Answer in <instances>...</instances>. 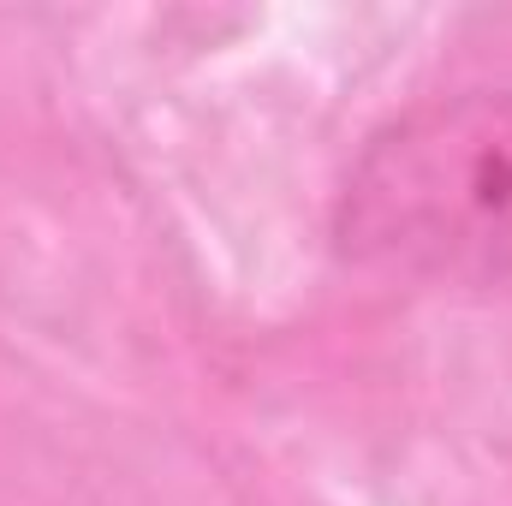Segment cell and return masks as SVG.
Segmentation results:
<instances>
[{
  "label": "cell",
  "instance_id": "obj_1",
  "mask_svg": "<svg viewBox=\"0 0 512 506\" xmlns=\"http://www.w3.org/2000/svg\"><path fill=\"white\" fill-rule=\"evenodd\" d=\"M334 251L376 280L512 286V90H459L387 120L334 197Z\"/></svg>",
  "mask_w": 512,
  "mask_h": 506
}]
</instances>
